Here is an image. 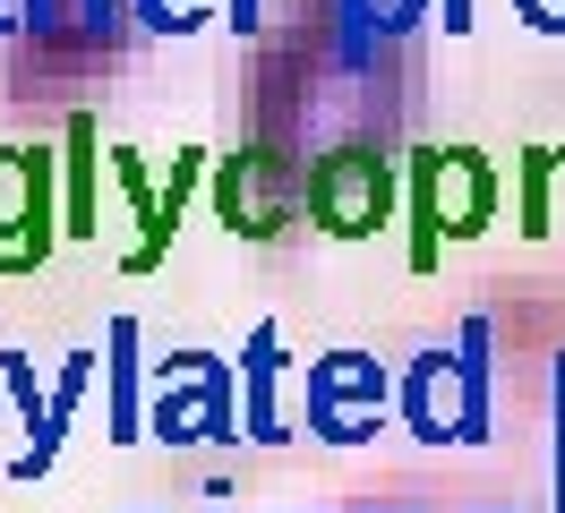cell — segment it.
<instances>
[{
  "instance_id": "cell-1",
  "label": "cell",
  "mask_w": 565,
  "mask_h": 513,
  "mask_svg": "<svg viewBox=\"0 0 565 513\" xmlns=\"http://www.w3.org/2000/svg\"><path fill=\"white\" fill-rule=\"evenodd\" d=\"M489 163L471 146H420L412 154V266H437V239H471L489 223Z\"/></svg>"
},
{
  "instance_id": "cell-2",
  "label": "cell",
  "mask_w": 565,
  "mask_h": 513,
  "mask_svg": "<svg viewBox=\"0 0 565 513\" xmlns=\"http://www.w3.org/2000/svg\"><path fill=\"white\" fill-rule=\"evenodd\" d=\"M300 205H309V223L334 239H369L377 223L394 214V171L377 146H326L309 180H300Z\"/></svg>"
},
{
  "instance_id": "cell-3",
  "label": "cell",
  "mask_w": 565,
  "mask_h": 513,
  "mask_svg": "<svg viewBox=\"0 0 565 513\" xmlns=\"http://www.w3.org/2000/svg\"><path fill=\"white\" fill-rule=\"evenodd\" d=\"M52 163L43 146H0V266H43L52 248Z\"/></svg>"
},
{
  "instance_id": "cell-4",
  "label": "cell",
  "mask_w": 565,
  "mask_h": 513,
  "mask_svg": "<svg viewBox=\"0 0 565 513\" xmlns=\"http://www.w3.org/2000/svg\"><path fill=\"white\" fill-rule=\"evenodd\" d=\"M9 385H18V403H26V419H43V428H35V445L18 453V471L35 479V471H52V453H61V428H70L77 394H86V360H70L52 394H35V376H26V368H18V360H9Z\"/></svg>"
},
{
  "instance_id": "cell-5",
  "label": "cell",
  "mask_w": 565,
  "mask_h": 513,
  "mask_svg": "<svg viewBox=\"0 0 565 513\" xmlns=\"http://www.w3.org/2000/svg\"><path fill=\"white\" fill-rule=\"evenodd\" d=\"M95 111H77L70 120V154H61V163H70V205H61V232H95Z\"/></svg>"
},
{
  "instance_id": "cell-6",
  "label": "cell",
  "mask_w": 565,
  "mask_h": 513,
  "mask_svg": "<svg viewBox=\"0 0 565 513\" xmlns=\"http://www.w3.org/2000/svg\"><path fill=\"white\" fill-rule=\"evenodd\" d=\"M266 385H275V334L257 325V342H248V419H257V437H275V410H266Z\"/></svg>"
},
{
  "instance_id": "cell-7",
  "label": "cell",
  "mask_w": 565,
  "mask_h": 513,
  "mask_svg": "<svg viewBox=\"0 0 565 513\" xmlns=\"http://www.w3.org/2000/svg\"><path fill=\"white\" fill-rule=\"evenodd\" d=\"M129 351H138V325H111V394H120V428L111 437H138V403H129Z\"/></svg>"
},
{
  "instance_id": "cell-8",
  "label": "cell",
  "mask_w": 565,
  "mask_h": 513,
  "mask_svg": "<svg viewBox=\"0 0 565 513\" xmlns=\"http://www.w3.org/2000/svg\"><path fill=\"white\" fill-rule=\"evenodd\" d=\"M138 18L154 34H189V26H206V0H138Z\"/></svg>"
},
{
  "instance_id": "cell-9",
  "label": "cell",
  "mask_w": 565,
  "mask_h": 513,
  "mask_svg": "<svg viewBox=\"0 0 565 513\" xmlns=\"http://www.w3.org/2000/svg\"><path fill=\"white\" fill-rule=\"evenodd\" d=\"M548 171H557V154H531L523 163V232H548L540 214H548Z\"/></svg>"
},
{
  "instance_id": "cell-10",
  "label": "cell",
  "mask_w": 565,
  "mask_h": 513,
  "mask_svg": "<svg viewBox=\"0 0 565 513\" xmlns=\"http://www.w3.org/2000/svg\"><path fill=\"white\" fill-rule=\"evenodd\" d=\"M352 18H369V26H412L420 0H352Z\"/></svg>"
},
{
  "instance_id": "cell-11",
  "label": "cell",
  "mask_w": 565,
  "mask_h": 513,
  "mask_svg": "<svg viewBox=\"0 0 565 513\" xmlns=\"http://www.w3.org/2000/svg\"><path fill=\"white\" fill-rule=\"evenodd\" d=\"M523 9V26H540V34H565V0H514Z\"/></svg>"
},
{
  "instance_id": "cell-12",
  "label": "cell",
  "mask_w": 565,
  "mask_h": 513,
  "mask_svg": "<svg viewBox=\"0 0 565 513\" xmlns=\"http://www.w3.org/2000/svg\"><path fill=\"white\" fill-rule=\"evenodd\" d=\"M446 34H471V0H446Z\"/></svg>"
},
{
  "instance_id": "cell-13",
  "label": "cell",
  "mask_w": 565,
  "mask_h": 513,
  "mask_svg": "<svg viewBox=\"0 0 565 513\" xmlns=\"http://www.w3.org/2000/svg\"><path fill=\"white\" fill-rule=\"evenodd\" d=\"M9 26H26V0H0V34Z\"/></svg>"
},
{
  "instance_id": "cell-14",
  "label": "cell",
  "mask_w": 565,
  "mask_h": 513,
  "mask_svg": "<svg viewBox=\"0 0 565 513\" xmlns=\"http://www.w3.org/2000/svg\"><path fill=\"white\" fill-rule=\"evenodd\" d=\"M232 26H241V34L257 26V0H232Z\"/></svg>"
}]
</instances>
